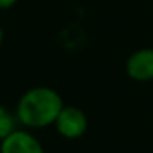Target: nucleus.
<instances>
[{
    "label": "nucleus",
    "instance_id": "f257e3e1",
    "mask_svg": "<svg viewBox=\"0 0 153 153\" xmlns=\"http://www.w3.org/2000/svg\"><path fill=\"white\" fill-rule=\"evenodd\" d=\"M63 107V99L56 91L50 87H35L22 96L17 114L28 127H46L56 122Z\"/></svg>",
    "mask_w": 153,
    "mask_h": 153
},
{
    "label": "nucleus",
    "instance_id": "f03ea898",
    "mask_svg": "<svg viewBox=\"0 0 153 153\" xmlns=\"http://www.w3.org/2000/svg\"><path fill=\"white\" fill-rule=\"evenodd\" d=\"M56 128L66 138H77L87 128V117L77 107H63L56 119Z\"/></svg>",
    "mask_w": 153,
    "mask_h": 153
},
{
    "label": "nucleus",
    "instance_id": "7ed1b4c3",
    "mask_svg": "<svg viewBox=\"0 0 153 153\" xmlns=\"http://www.w3.org/2000/svg\"><path fill=\"white\" fill-rule=\"evenodd\" d=\"M127 74L133 81L146 82L153 79V50L143 48L130 54L127 59Z\"/></svg>",
    "mask_w": 153,
    "mask_h": 153
},
{
    "label": "nucleus",
    "instance_id": "20e7f679",
    "mask_svg": "<svg viewBox=\"0 0 153 153\" xmlns=\"http://www.w3.org/2000/svg\"><path fill=\"white\" fill-rule=\"evenodd\" d=\"M2 153H45L33 135L27 132H12L2 142Z\"/></svg>",
    "mask_w": 153,
    "mask_h": 153
},
{
    "label": "nucleus",
    "instance_id": "39448f33",
    "mask_svg": "<svg viewBox=\"0 0 153 153\" xmlns=\"http://www.w3.org/2000/svg\"><path fill=\"white\" fill-rule=\"evenodd\" d=\"M13 132V119L7 109L0 105V140H4Z\"/></svg>",
    "mask_w": 153,
    "mask_h": 153
},
{
    "label": "nucleus",
    "instance_id": "423d86ee",
    "mask_svg": "<svg viewBox=\"0 0 153 153\" xmlns=\"http://www.w3.org/2000/svg\"><path fill=\"white\" fill-rule=\"evenodd\" d=\"M17 0H0V8H8L15 4Z\"/></svg>",
    "mask_w": 153,
    "mask_h": 153
},
{
    "label": "nucleus",
    "instance_id": "0eeeda50",
    "mask_svg": "<svg viewBox=\"0 0 153 153\" xmlns=\"http://www.w3.org/2000/svg\"><path fill=\"white\" fill-rule=\"evenodd\" d=\"M2 36H4V35H2V28H0V43H2Z\"/></svg>",
    "mask_w": 153,
    "mask_h": 153
}]
</instances>
